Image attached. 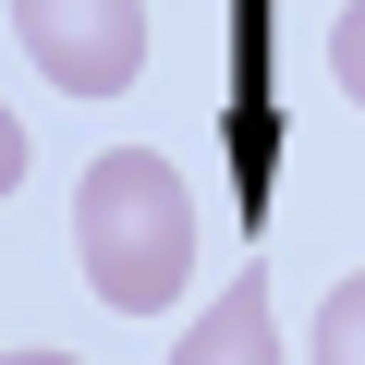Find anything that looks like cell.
Listing matches in <instances>:
<instances>
[{
  "mask_svg": "<svg viewBox=\"0 0 365 365\" xmlns=\"http://www.w3.org/2000/svg\"><path fill=\"white\" fill-rule=\"evenodd\" d=\"M73 256H86V292L110 317L182 304V280H195V195H182V170L158 146L86 158V182H73Z\"/></svg>",
  "mask_w": 365,
  "mask_h": 365,
  "instance_id": "cell-1",
  "label": "cell"
},
{
  "mask_svg": "<svg viewBox=\"0 0 365 365\" xmlns=\"http://www.w3.org/2000/svg\"><path fill=\"white\" fill-rule=\"evenodd\" d=\"M13 37L61 98H122L146 73V0H13Z\"/></svg>",
  "mask_w": 365,
  "mask_h": 365,
  "instance_id": "cell-2",
  "label": "cell"
},
{
  "mask_svg": "<svg viewBox=\"0 0 365 365\" xmlns=\"http://www.w3.org/2000/svg\"><path fill=\"white\" fill-rule=\"evenodd\" d=\"M170 365H280V317H268V280L244 268V280H232V292H220L195 329L170 341Z\"/></svg>",
  "mask_w": 365,
  "mask_h": 365,
  "instance_id": "cell-3",
  "label": "cell"
},
{
  "mask_svg": "<svg viewBox=\"0 0 365 365\" xmlns=\"http://www.w3.org/2000/svg\"><path fill=\"white\" fill-rule=\"evenodd\" d=\"M304 365H365V268L317 304V329H304Z\"/></svg>",
  "mask_w": 365,
  "mask_h": 365,
  "instance_id": "cell-4",
  "label": "cell"
},
{
  "mask_svg": "<svg viewBox=\"0 0 365 365\" xmlns=\"http://www.w3.org/2000/svg\"><path fill=\"white\" fill-rule=\"evenodd\" d=\"M329 86L365 110V0H341V13H329Z\"/></svg>",
  "mask_w": 365,
  "mask_h": 365,
  "instance_id": "cell-5",
  "label": "cell"
},
{
  "mask_svg": "<svg viewBox=\"0 0 365 365\" xmlns=\"http://www.w3.org/2000/svg\"><path fill=\"white\" fill-rule=\"evenodd\" d=\"M13 182H25V122L0 110V195H13Z\"/></svg>",
  "mask_w": 365,
  "mask_h": 365,
  "instance_id": "cell-6",
  "label": "cell"
},
{
  "mask_svg": "<svg viewBox=\"0 0 365 365\" xmlns=\"http://www.w3.org/2000/svg\"><path fill=\"white\" fill-rule=\"evenodd\" d=\"M0 365H73V353H0Z\"/></svg>",
  "mask_w": 365,
  "mask_h": 365,
  "instance_id": "cell-7",
  "label": "cell"
}]
</instances>
